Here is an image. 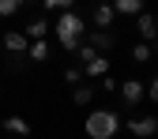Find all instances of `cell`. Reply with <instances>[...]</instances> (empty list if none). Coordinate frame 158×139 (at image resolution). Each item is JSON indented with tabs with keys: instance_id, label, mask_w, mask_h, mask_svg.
I'll return each instance as SVG.
<instances>
[{
	"instance_id": "obj_19",
	"label": "cell",
	"mask_w": 158,
	"mask_h": 139,
	"mask_svg": "<svg viewBox=\"0 0 158 139\" xmlns=\"http://www.w3.org/2000/svg\"><path fill=\"white\" fill-rule=\"evenodd\" d=\"M147 98H151V102H158V79H151V87H147Z\"/></svg>"
},
{
	"instance_id": "obj_12",
	"label": "cell",
	"mask_w": 158,
	"mask_h": 139,
	"mask_svg": "<svg viewBox=\"0 0 158 139\" xmlns=\"http://www.w3.org/2000/svg\"><path fill=\"white\" fill-rule=\"evenodd\" d=\"M90 98H94V90H90L87 83H79V87L72 90V102H75V105H90Z\"/></svg>"
},
{
	"instance_id": "obj_14",
	"label": "cell",
	"mask_w": 158,
	"mask_h": 139,
	"mask_svg": "<svg viewBox=\"0 0 158 139\" xmlns=\"http://www.w3.org/2000/svg\"><path fill=\"white\" fill-rule=\"evenodd\" d=\"M132 60H139V64H147V60H151V45H147V42H139V45L132 49Z\"/></svg>"
},
{
	"instance_id": "obj_18",
	"label": "cell",
	"mask_w": 158,
	"mask_h": 139,
	"mask_svg": "<svg viewBox=\"0 0 158 139\" xmlns=\"http://www.w3.org/2000/svg\"><path fill=\"white\" fill-rule=\"evenodd\" d=\"M64 79H68L72 87H79V68H68V72H64Z\"/></svg>"
},
{
	"instance_id": "obj_15",
	"label": "cell",
	"mask_w": 158,
	"mask_h": 139,
	"mask_svg": "<svg viewBox=\"0 0 158 139\" xmlns=\"http://www.w3.org/2000/svg\"><path fill=\"white\" fill-rule=\"evenodd\" d=\"M19 8H23V0H0V15H4V19H8V15H15Z\"/></svg>"
},
{
	"instance_id": "obj_4",
	"label": "cell",
	"mask_w": 158,
	"mask_h": 139,
	"mask_svg": "<svg viewBox=\"0 0 158 139\" xmlns=\"http://www.w3.org/2000/svg\"><path fill=\"white\" fill-rule=\"evenodd\" d=\"M87 45H90L94 53H109V49L117 45V34H113V30H90V34H87Z\"/></svg>"
},
{
	"instance_id": "obj_2",
	"label": "cell",
	"mask_w": 158,
	"mask_h": 139,
	"mask_svg": "<svg viewBox=\"0 0 158 139\" xmlns=\"http://www.w3.org/2000/svg\"><path fill=\"white\" fill-rule=\"evenodd\" d=\"M117 128H121V117H117L113 109H94V113L87 117V124H83V132H87L90 139H113Z\"/></svg>"
},
{
	"instance_id": "obj_3",
	"label": "cell",
	"mask_w": 158,
	"mask_h": 139,
	"mask_svg": "<svg viewBox=\"0 0 158 139\" xmlns=\"http://www.w3.org/2000/svg\"><path fill=\"white\" fill-rule=\"evenodd\" d=\"M124 128L135 139H151V135H158V117H135V121H128Z\"/></svg>"
},
{
	"instance_id": "obj_7",
	"label": "cell",
	"mask_w": 158,
	"mask_h": 139,
	"mask_svg": "<svg viewBox=\"0 0 158 139\" xmlns=\"http://www.w3.org/2000/svg\"><path fill=\"white\" fill-rule=\"evenodd\" d=\"M113 19H117V11H113V4H98V8L90 11V23H94L98 30H109V27H113Z\"/></svg>"
},
{
	"instance_id": "obj_5",
	"label": "cell",
	"mask_w": 158,
	"mask_h": 139,
	"mask_svg": "<svg viewBox=\"0 0 158 139\" xmlns=\"http://www.w3.org/2000/svg\"><path fill=\"white\" fill-rule=\"evenodd\" d=\"M4 49H8L11 56H27V53H30V42H27L23 30H8V34H4Z\"/></svg>"
},
{
	"instance_id": "obj_6",
	"label": "cell",
	"mask_w": 158,
	"mask_h": 139,
	"mask_svg": "<svg viewBox=\"0 0 158 139\" xmlns=\"http://www.w3.org/2000/svg\"><path fill=\"white\" fill-rule=\"evenodd\" d=\"M121 98H124V105H139L147 98V87L135 83V79H128V83H121Z\"/></svg>"
},
{
	"instance_id": "obj_10",
	"label": "cell",
	"mask_w": 158,
	"mask_h": 139,
	"mask_svg": "<svg viewBox=\"0 0 158 139\" xmlns=\"http://www.w3.org/2000/svg\"><path fill=\"white\" fill-rule=\"evenodd\" d=\"M113 11L117 15H143V0H117Z\"/></svg>"
},
{
	"instance_id": "obj_17",
	"label": "cell",
	"mask_w": 158,
	"mask_h": 139,
	"mask_svg": "<svg viewBox=\"0 0 158 139\" xmlns=\"http://www.w3.org/2000/svg\"><path fill=\"white\" fill-rule=\"evenodd\" d=\"M45 56H49V45L45 42H34L30 45V60H45Z\"/></svg>"
},
{
	"instance_id": "obj_20",
	"label": "cell",
	"mask_w": 158,
	"mask_h": 139,
	"mask_svg": "<svg viewBox=\"0 0 158 139\" xmlns=\"http://www.w3.org/2000/svg\"><path fill=\"white\" fill-rule=\"evenodd\" d=\"M0 132H4V128H0Z\"/></svg>"
},
{
	"instance_id": "obj_8",
	"label": "cell",
	"mask_w": 158,
	"mask_h": 139,
	"mask_svg": "<svg viewBox=\"0 0 158 139\" xmlns=\"http://www.w3.org/2000/svg\"><path fill=\"white\" fill-rule=\"evenodd\" d=\"M135 30H139V38H143V42H158V19H154L151 11H143V15H139Z\"/></svg>"
},
{
	"instance_id": "obj_13",
	"label": "cell",
	"mask_w": 158,
	"mask_h": 139,
	"mask_svg": "<svg viewBox=\"0 0 158 139\" xmlns=\"http://www.w3.org/2000/svg\"><path fill=\"white\" fill-rule=\"evenodd\" d=\"M83 72H87V75H109V56H98V60H90Z\"/></svg>"
},
{
	"instance_id": "obj_16",
	"label": "cell",
	"mask_w": 158,
	"mask_h": 139,
	"mask_svg": "<svg viewBox=\"0 0 158 139\" xmlns=\"http://www.w3.org/2000/svg\"><path fill=\"white\" fill-rule=\"evenodd\" d=\"M98 56H102V53H94V49H90L87 42H83V45H79V60H83V68H87L90 60H98Z\"/></svg>"
},
{
	"instance_id": "obj_11",
	"label": "cell",
	"mask_w": 158,
	"mask_h": 139,
	"mask_svg": "<svg viewBox=\"0 0 158 139\" xmlns=\"http://www.w3.org/2000/svg\"><path fill=\"white\" fill-rule=\"evenodd\" d=\"M4 132H11V135H30V124L23 121V117H8V121H4Z\"/></svg>"
},
{
	"instance_id": "obj_9",
	"label": "cell",
	"mask_w": 158,
	"mask_h": 139,
	"mask_svg": "<svg viewBox=\"0 0 158 139\" xmlns=\"http://www.w3.org/2000/svg\"><path fill=\"white\" fill-rule=\"evenodd\" d=\"M23 34H27V42H30V38H34V42H45V34H49V23H45V19H30Z\"/></svg>"
},
{
	"instance_id": "obj_1",
	"label": "cell",
	"mask_w": 158,
	"mask_h": 139,
	"mask_svg": "<svg viewBox=\"0 0 158 139\" xmlns=\"http://www.w3.org/2000/svg\"><path fill=\"white\" fill-rule=\"evenodd\" d=\"M56 42H60V49L75 53L79 42H83V15L79 11H60V19H56Z\"/></svg>"
}]
</instances>
